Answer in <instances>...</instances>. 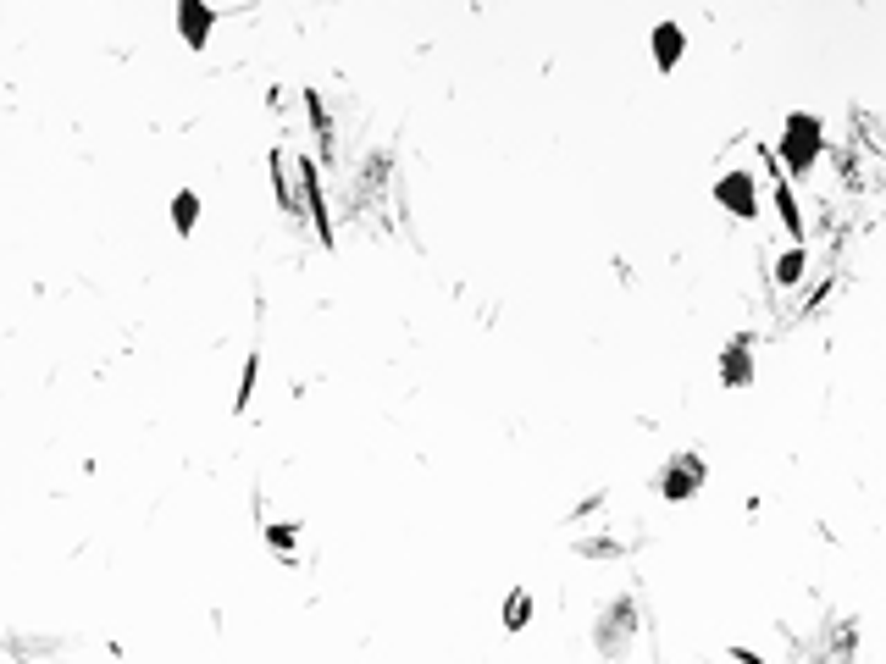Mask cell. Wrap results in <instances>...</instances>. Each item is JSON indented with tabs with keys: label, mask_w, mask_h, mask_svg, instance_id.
<instances>
[{
	"label": "cell",
	"mask_w": 886,
	"mask_h": 664,
	"mask_svg": "<svg viewBox=\"0 0 886 664\" xmlns=\"http://www.w3.org/2000/svg\"><path fill=\"white\" fill-rule=\"evenodd\" d=\"M820 139H826V128H820V117H809V111H792L787 128H781V166L787 172H809V166L820 161Z\"/></svg>",
	"instance_id": "obj_1"
},
{
	"label": "cell",
	"mask_w": 886,
	"mask_h": 664,
	"mask_svg": "<svg viewBox=\"0 0 886 664\" xmlns=\"http://www.w3.org/2000/svg\"><path fill=\"white\" fill-rule=\"evenodd\" d=\"M698 482H704V460H698V454H676V460L654 476V487L665 498H693Z\"/></svg>",
	"instance_id": "obj_2"
},
{
	"label": "cell",
	"mask_w": 886,
	"mask_h": 664,
	"mask_svg": "<svg viewBox=\"0 0 886 664\" xmlns=\"http://www.w3.org/2000/svg\"><path fill=\"white\" fill-rule=\"evenodd\" d=\"M715 200L726 205L731 216H759V189H754V172H726L715 183Z\"/></svg>",
	"instance_id": "obj_3"
},
{
	"label": "cell",
	"mask_w": 886,
	"mask_h": 664,
	"mask_svg": "<svg viewBox=\"0 0 886 664\" xmlns=\"http://www.w3.org/2000/svg\"><path fill=\"white\" fill-rule=\"evenodd\" d=\"M211 23H216V6H205V0H183L178 6V28H183V39H189L194 50H205Z\"/></svg>",
	"instance_id": "obj_4"
},
{
	"label": "cell",
	"mask_w": 886,
	"mask_h": 664,
	"mask_svg": "<svg viewBox=\"0 0 886 664\" xmlns=\"http://www.w3.org/2000/svg\"><path fill=\"white\" fill-rule=\"evenodd\" d=\"M648 45H654V61H659V67H676V61H682V50H687V39H682V28H676V23H659Z\"/></svg>",
	"instance_id": "obj_5"
},
{
	"label": "cell",
	"mask_w": 886,
	"mask_h": 664,
	"mask_svg": "<svg viewBox=\"0 0 886 664\" xmlns=\"http://www.w3.org/2000/svg\"><path fill=\"white\" fill-rule=\"evenodd\" d=\"M748 377H754V360H748V344H731L726 355H720V382H726V388H743Z\"/></svg>",
	"instance_id": "obj_6"
},
{
	"label": "cell",
	"mask_w": 886,
	"mask_h": 664,
	"mask_svg": "<svg viewBox=\"0 0 886 664\" xmlns=\"http://www.w3.org/2000/svg\"><path fill=\"white\" fill-rule=\"evenodd\" d=\"M172 222H178V233H194V222H200V194L183 189L178 200H172Z\"/></svg>",
	"instance_id": "obj_7"
},
{
	"label": "cell",
	"mask_w": 886,
	"mask_h": 664,
	"mask_svg": "<svg viewBox=\"0 0 886 664\" xmlns=\"http://www.w3.org/2000/svg\"><path fill=\"white\" fill-rule=\"evenodd\" d=\"M770 200L781 205V222H787V233H792V238H803V216H798V200H792L787 183H776V194H770Z\"/></svg>",
	"instance_id": "obj_8"
},
{
	"label": "cell",
	"mask_w": 886,
	"mask_h": 664,
	"mask_svg": "<svg viewBox=\"0 0 886 664\" xmlns=\"http://www.w3.org/2000/svg\"><path fill=\"white\" fill-rule=\"evenodd\" d=\"M798 277H803V249L792 244L787 255H781V261H776V283H781V288H792V283H798Z\"/></svg>",
	"instance_id": "obj_9"
},
{
	"label": "cell",
	"mask_w": 886,
	"mask_h": 664,
	"mask_svg": "<svg viewBox=\"0 0 886 664\" xmlns=\"http://www.w3.org/2000/svg\"><path fill=\"white\" fill-rule=\"evenodd\" d=\"M504 626L510 631L527 626V593H510V604H504Z\"/></svg>",
	"instance_id": "obj_10"
}]
</instances>
